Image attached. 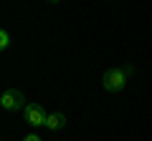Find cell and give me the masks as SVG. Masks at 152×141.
<instances>
[{
    "mask_svg": "<svg viewBox=\"0 0 152 141\" xmlns=\"http://www.w3.org/2000/svg\"><path fill=\"white\" fill-rule=\"evenodd\" d=\"M129 73H132V65H124V68H109L107 73H104V78H102L104 88H107V91H112V93L122 91V88L127 86Z\"/></svg>",
    "mask_w": 152,
    "mask_h": 141,
    "instance_id": "cell-1",
    "label": "cell"
},
{
    "mask_svg": "<svg viewBox=\"0 0 152 141\" xmlns=\"http://www.w3.org/2000/svg\"><path fill=\"white\" fill-rule=\"evenodd\" d=\"M0 106L5 111H26V96H23V91H18V88H8L3 96H0Z\"/></svg>",
    "mask_w": 152,
    "mask_h": 141,
    "instance_id": "cell-2",
    "label": "cell"
},
{
    "mask_svg": "<svg viewBox=\"0 0 152 141\" xmlns=\"http://www.w3.org/2000/svg\"><path fill=\"white\" fill-rule=\"evenodd\" d=\"M23 114H26V121H28L31 126H46L48 114L43 111V106H41V103H28Z\"/></svg>",
    "mask_w": 152,
    "mask_h": 141,
    "instance_id": "cell-3",
    "label": "cell"
},
{
    "mask_svg": "<svg viewBox=\"0 0 152 141\" xmlns=\"http://www.w3.org/2000/svg\"><path fill=\"white\" fill-rule=\"evenodd\" d=\"M66 126V116L64 114H48V119H46V129L51 131H58Z\"/></svg>",
    "mask_w": 152,
    "mask_h": 141,
    "instance_id": "cell-4",
    "label": "cell"
},
{
    "mask_svg": "<svg viewBox=\"0 0 152 141\" xmlns=\"http://www.w3.org/2000/svg\"><path fill=\"white\" fill-rule=\"evenodd\" d=\"M8 45H10V35H8V30H3V33H0V48L5 50Z\"/></svg>",
    "mask_w": 152,
    "mask_h": 141,
    "instance_id": "cell-5",
    "label": "cell"
},
{
    "mask_svg": "<svg viewBox=\"0 0 152 141\" xmlns=\"http://www.w3.org/2000/svg\"><path fill=\"white\" fill-rule=\"evenodd\" d=\"M23 141H41V139H38L36 134H28V136H26V139H23Z\"/></svg>",
    "mask_w": 152,
    "mask_h": 141,
    "instance_id": "cell-6",
    "label": "cell"
},
{
    "mask_svg": "<svg viewBox=\"0 0 152 141\" xmlns=\"http://www.w3.org/2000/svg\"><path fill=\"white\" fill-rule=\"evenodd\" d=\"M48 3H61V0H48Z\"/></svg>",
    "mask_w": 152,
    "mask_h": 141,
    "instance_id": "cell-7",
    "label": "cell"
}]
</instances>
